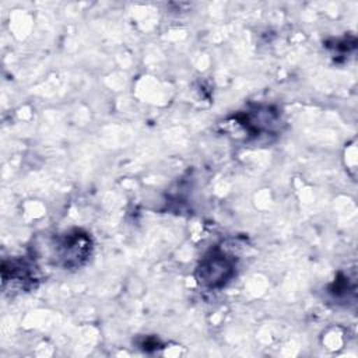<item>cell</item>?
I'll list each match as a JSON object with an SVG mask.
<instances>
[{"label":"cell","instance_id":"obj_2","mask_svg":"<svg viewBox=\"0 0 358 358\" xmlns=\"http://www.w3.org/2000/svg\"><path fill=\"white\" fill-rule=\"evenodd\" d=\"M57 260L63 267L80 266L91 252V241L80 231L64 235L57 243Z\"/></svg>","mask_w":358,"mask_h":358},{"label":"cell","instance_id":"obj_1","mask_svg":"<svg viewBox=\"0 0 358 358\" xmlns=\"http://www.w3.org/2000/svg\"><path fill=\"white\" fill-rule=\"evenodd\" d=\"M232 275L234 262L222 252H213L206 256L199 267V281L211 288L224 285Z\"/></svg>","mask_w":358,"mask_h":358}]
</instances>
